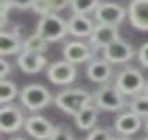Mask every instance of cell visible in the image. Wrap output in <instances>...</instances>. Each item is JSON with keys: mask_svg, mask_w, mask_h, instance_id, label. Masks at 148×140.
<instances>
[{"mask_svg": "<svg viewBox=\"0 0 148 140\" xmlns=\"http://www.w3.org/2000/svg\"><path fill=\"white\" fill-rule=\"evenodd\" d=\"M94 97L88 91L82 88H71V90H63L56 95V105L67 115L75 116L81 109L90 105Z\"/></svg>", "mask_w": 148, "mask_h": 140, "instance_id": "1", "label": "cell"}, {"mask_svg": "<svg viewBox=\"0 0 148 140\" xmlns=\"http://www.w3.org/2000/svg\"><path fill=\"white\" fill-rule=\"evenodd\" d=\"M69 32V25L67 21H64L56 13H50L46 16H42L38 27L36 34L45 38L48 42H56L63 39Z\"/></svg>", "mask_w": 148, "mask_h": 140, "instance_id": "2", "label": "cell"}, {"mask_svg": "<svg viewBox=\"0 0 148 140\" xmlns=\"http://www.w3.org/2000/svg\"><path fill=\"white\" fill-rule=\"evenodd\" d=\"M123 95L124 94L116 86L106 84V86H102L94 94V102L102 111L116 112V111L123 109L126 105V99Z\"/></svg>", "mask_w": 148, "mask_h": 140, "instance_id": "3", "label": "cell"}, {"mask_svg": "<svg viewBox=\"0 0 148 140\" xmlns=\"http://www.w3.org/2000/svg\"><path fill=\"white\" fill-rule=\"evenodd\" d=\"M20 99L25 108H28L32 112H36L49 105L52 95L49 90L41 84H29L25 86L20 92Z\"/></svg>", "mask_w": 148, "mask_h": 140, "instance_id": "4", "label": "cell"}, {"mask_svg": "<svg viewBox=\"0 0 148 140\" xmlns=\"http://www.w3.org/2000/svg\"><path fill=\"white\" fill-rule=\"evenodd\" d=\"M145 80L143 74L134 67H126L122 72H119L116 77V87L123 92L124 95H137L141 91H144Z\"/></svg>", "mask_w": 148, "mask_h": 140, "instance_id": "5", "label": "cell"}, {"mask_svg": "<svg viewBox=\"0 0 148 140\" xmlns=\"http://www.w3.org/2000/svg\"><path fill=\"white\" fill-rule=\"evenodd\" d=\"M25 125V118L21 109L14 105L0 108V129L3 133H14Z\"/></svg>", "mask_w": 148, "mask_h": 140, "instance_id": "6", "label": "cell"}, {"mask_svg": "<svg viewBox=\"0 0 148 140\" xmlns=\"http://www.w3.org/2000/svg\"><path fill=\"white\" fill-rule=\"evenodd\" d=\"M134 49L130 43L126 41H122L120 38L109 43L103 49V58L106 59L109 63H126L134 58Z\"/></svg>", "mask_w": 148, "mask_h": 140, "instance_id": "7", "label": "cell"}, {"mask_svg": "<svg viewBox=\"0 0 148 140\" xmlns=\"http://www.w3.org/2000/svg\"><path fill=\"white\" fill-rule=\"evenodd\" d=\"M127 11L117 3H101L95 10V20L98 24L117 25L124 20Z\"/></svg>", "mask_w": 148, "mask_h": 140, "instance_id": "8", "label": "cell"}, {"mask_svg": "<svg viewBox=\"0 0 148 140\" xmlns=\"http://www.w3.org/2000/svg\"><path fill=\"white\" fill-rule=\"evenodd\" d=\"M75 76H77V67L67 60L52 63L48 67V79L53 84H60V86L70 84L74 81Z\"/></svg>", "mask_w": 148, "mask_h": 140, "instance_id": "9", "label": "cell"}, {"mask_svg": "<svg viewBox=\"0 0 148 140\" xmlns=\"http://www.w3.org/2000/svg\"><path fill=\"white\" fill-rule=\"evenodd\" d=\"M119 30L117 25L110 24H98L95 25L94 32L90 37V43L95 49H105L109 43L119 39Z\"/></svg>", "mask_w": 148, "mask_h": 140, "instance_id": "10", "label": "cell"}, {"mask_svg": "<svg viewBox=\"0 0 148 140\" xmlns=\"http://www.w3.org/2000/svg\"><path fill=\"white\" fill-rule=\"evenodd\" d=\"M24 128L27 133L36 140H49L50 134L55 129V126L50 123V121L41 115L29 116L25 121Z\"/></svg>", "mask_w": 148, "mask_h": 140, "instance_id": "11", "label": "cell"}, {"mask_svg": "<svg viewBox=\"0 0 148 140\" xmlns=\"http://www.w3.org/2000/svg\"><path fill=\"white\" fill-rule=\"evenodd\" d=\"M127 16L132 27L140 31H148V0H132Z\"/></svg>", "mask_w": 148, "mask_h": 140, "instance_id": "12", "label": "cell"}, {"mask_svg": "<svg viewBox=\"0 0 148 140\" xmlns=\"http://www.w3.org/2000/svg\"><path fill=\"white\" fill-rule=\"evenodd\" d=\"M63 56L67 62H70L73 65H80V63H84L94 58V50L84 42L71 41L66 43V46L63 49Z\"/></svg>", "mask_w": 148, "mask_h": 140, "instance_id": "13", "label": "cell"}, {"mask_svg": "<svg viewBox=\"0 0 148 140\" xmlns=\"http://www.w3.org/2000/svg\"><path fill=\"white\" fill-rule=\"evenodd\" d=\"M17 65L21 69V72H24L27 74H34L41 72L48 65V60L42 53H36V52H31V50H23L21 53H18Z\"/></svg>", "mask_w": 148, "mask_h": 140, "instance_id": "14", "label": "cell"}, {"mask_svg": "<svg viewBox=\"0 0 148 140\" xmlns=\"http://www.w3.org/2000/svg\"><path fill=\"white\" fill-rule=\"evenodd\" d=\"M112 63H109L106 59L91 60L87 65V77L94 83H106L112 76Z\"/></svg>", "mask_w": 148, "mask_h": 140, "instance_id": "15", "label": "cell"}, {"mask_svg": "<svg viewBox=\"0 0 148 140\" xmlns=\"http://www.w3.org/2000/svg\"><path fill=\"white\" fill-rule=\"evenodd\" d=\"M67 25H69V34L78 38H87V37L90 38L95 28L94 23L85 14H74L67 21Z\"/></svg>", "mask_w": 148, "mask_h": 140, "instance_id": "16", "label": "cell"}, {"mask_svg": "<svg viewBox=\"0 0 148 140\" xmlns=\"http://www.w3.org/2000/svg\"><path fill=\"white\" fill-rule=\"evenodd\" d=\"M24 50V42L17 32H8L1 30L0 32V53L1 56L16 55Z\"/></svg>", "mask_w": 148, "mask_h": 140, "instance_id": "17", "label": "cell"}, {"mask_svg": "<svg viewBox=\"0 0 148 140\" xmlns=\"http://www.w3.org/2000/svg\"><path fill=\"white\" fill-rule=\"evenodd\" d=\"M141 126V116H138L134 112H124L117 116L115 121V129L123 136H130L134 134L140 129Z\"/></svg>", "mask_w": 148, "mask_h": 140, "instance_id": "18", "label": "cell"}, {"mask_svg": "<svg viewBox=\"0 0 148 140\" xmlns=\"http://www.w3.org/2000/svg\"><path fill=\"white\" fill-rule=\"evenodd\" d=\"M99 115V108L97 105H87V107L81 109L77 115L74 116V121L78 129L81 130H90L91 128H94V125L97 123Z\"/></svg>", "mask_w": 148, "mask_h": 140, "instance_id": "19", "label": "cell"}, {"mask_svg": "<svg viewBox=\"0 0 148 140\" xmlns=\"http://www.w3.org/2000/svg\"><path fill=\"white\" fill-rule=\"evenodd\" d=\"M24 50H31V52H36V53H43V52L48 50V41L35 32L34 35H29L24 41Z\"/></svg>", "mask_w": 148, "mask_h": 140, "instance_id": "20", "label": "cell"}, {"mask_svg": "<svg viewBox=\"0 0 148 140\" xmlns=\"http://www.w3.org/2000/svg\"><path fill=\"white\" fill-rule=\"evenodd\" d=\"M129 107H130L132 112L147 119L148 118V95L147 94H143V95L137 94V95H134L133 99L130 101V104H129Z\"/></svg>", "mask_w": 148, "mask_h": 140, "instance_id": "21", "label": "cell"}, {"mask_svg": "<svg viewBox=\"0 0 148 140\" xmlns=\"http://www.w3.org/2000/svg\"><path fill=\"white\" fill-rule=\"evenodd\" d=\"M99 4V0H71L70 7L74 14H87L90 11H95Z\"/></svg>", "mask_w": 148, "mask_h": 140, "instance_id": "22", "label": "cell"}, {"mask_svg": "<svg viewBox=\"0 0 148 140\" xmlns=\"http://www.w3.org/2000/svg\"><path fill=\"white\" fill-rule=\"evenodd\" d=\"M17 97V86L8 80H0V102L7 104Z\"/></svg>", "mask_w": 148, "mask_h": 140, "instance_id": "23", "label": "cell"}, {"mask_svg": "<svg viewBox=\"0 0 148 140\" xmlns=\"http://www.w3.org/2000/svg\"><path fill=\"white\" fill-rule=\"evenodd\" d=\"M49 140H74V136L71 134V132H70L67 128L59 125V126H56V128L53 129Z\"/></svg>", "mask_w": 148, "mask_h": 140, "instance_id": "24", "label": "cell"}, {"mask_svg": "<svg viewBox=\"0 0 148 140\" xmlns=\"http://www.w3.org/2000/svg\"><path fill=\"white\" fill-rule=\"evenodd\" d=\"M85 140H115V137L112 136V133L109 132L108 129L98 128V129H94V130L87 136Z\"/></svg>", "mask_w": 148, "mask_h": 140, "instance_id": "25", "label": "cell"}, {"mask_svg": "<svg viewBox=\"0 0 148 140\" xmlns=\"http://www.w3.org/2000/svg\"><path fill=\"white\" fill-rule=\"evenodd\" d=\"M13 8L11 0H0V16H1V30H4V27L7 24V16L8 11Z\"/></svg>", "mask_w": 148, "mask_h": 140, "instance_id": "26", "label": "cell"}, {"mask_svg": "<svg viewBox=\"0 0 148 140\" xmlns=\"http://www.w3.org/2000/svg\"><path fill=\"white\" fill-rule=\"evenodd\" d=\"M34 11L38 13V14H41V17L53 13L52 8H50L49 0H36L35 4H34Z\"/></svg>", "mask_w": 148, "mask_h": 140, "instance_id": "27", "label": "cell"}, {"mask_svg": "<svg viewBox=\"0 0 148 140\" xmlns=\"http://www.w3.org/2000/svg\"><path fill=\"white\" fill-rule=\"evenodd\" d=\"M137 56H138V60H140L141 65H143V66H145V67H148V42L143 43V45L140 46Z\"/></svg>", "mask_w": 148, "mask_h": 140, "instance_id": "28", "label": "cell"}, {"mask_svg": "<svg viewBox=\"0 0 148 140\" xmlns=\"http://www.w3.org/2000/svg\"><path fill=\"white\" fill-rule=\"evenodd\" d=\"M70 3H71V0H49L50 8H52L53 13L66 8L67 6H70Z\"/></svg>", "mask_w": 148, "mask_h": 140, "instance_id": "29", "label": "cell"}, {"mask_svg": "<svg viewBox=\"0 0 148 140\" xmlns=\"http://www.w3.org/2000/svg\"><path fill=\"white\" fill-rule=\"evenodd\" d=\"M36 0H11L13 7L21 8V10H28V8H34Z\"/></svg>", "mask_w": 148, "mask_h": 140, "instance_id": "30", "label": "cell"}, {"mask_svg": "<svg viewBox=\"0 0 148 140\" xmlns=\"http://www.w3.org/2000/svg\"><path fill=\"white\" fill-rule=\"evenodd\" d=\"M10 72H11V66H10V63H8L7 60L1 59V60H0V79H1V80H4V79L8 76Z\"/></svg>", "mask_w": 148, "mask_h": 140, "instance_id": "31", "label": "cell"}, {"mask_svg": "<svg viewBox=\"0 0 148 140\" xmlns=\"http://www.w3.org/2000/svg\"><path fill=\"white\" fill-rule=\"evenodd\" d=\"M115 140H132L130 137H127V136H122V137H116Z\"/></svg>", "mask_w": 148, "mask_h": 140, "instance_id": "32", "label": "cell"}, {"mask_svg": "<svg viewBox=\"0 0 148 140\" xmlns=\"http://www.w3.org/2000/svg\"><path fill=\"white\" fill-rule=\"evenodd\" d=\"M144 129H145V132H147V134H148V118L145 119V125H144Z\"/></svg>", "mask_w": 148, "mask_h": 140, "instance_id": "33", "label": "cell"}, {"mask_svg": "<svg viewBox=\"0 0 148 140\" xmlns=\"http://www.w3.org/2000/svg\"><path fill=\"white\" fill-rule=\"evenodd\" d=\"M144 94H147L148 95V83L145 84V87H144Z\"/></svg>", "mask_w": 148, "mask_h": 140, "instance_id": "34", "label": "cell"}, {"mask_svg": "<svg viewBox=\"0 0 148 140\" xmlns=\"http://www.w3.org/2000/svg\"><path fill=\"white\" fill-rule=\"evenodd\" d=\"M10 140H24V139H21V137H16V139H10Z\"/></svg>", "mask_w": 148, "mask_h": 140, "instance_id": "35", "label": "cell"}, {"mask_svg": "<svg viewBox=\"0 0 148 140\" xmlns=\"http://www.w3.org/2000/svg\"><path fill=\"white\" fill-rule=\"evenodd\" d=\"M141 140H148V137H144V139H141Z\"/></svg>", "mask_w": 148, "mask_h": 140, "instance_id": "36", "label": "cell"}]
</instances>
